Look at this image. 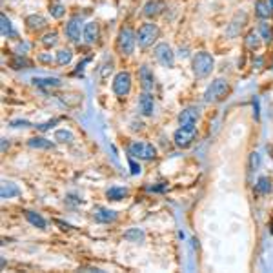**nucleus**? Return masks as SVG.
<instances>
[{
	"label": "nucleus",
	"mask_w": 273,
	"mask_h": 273,
	"mask_svg": "<svg viewBox=\"0 0 273 273\" xmlns=\"http://www.w3.org/2000/svg\"><path fill=\"white\" fill-rule=\"evenodd\" d=\"M213 66H215V60L210 53L201 51L193 57V73H195L197 78H204L208 77L211 71H213Z\"/></svg>",
	"instance_id": "f257e3e1"
},
{
	"label": "nucleus",
	"mask_w": 273,
	"mask_h": 273,
	"mask_svg": "<svg viewBox=\"0 0 273 273\" xmlns=\"http://www.w3.org/2000/svg\"><path fill=\"white\" fill-rule=\"evenodd\" d=\"M128 155L133 158H139V160H151L157 155V149L153 148V144L135 140V142L130 144V148H128Z\"/></svg>",
	"instance_id": "f03ea898"
},
{
	"label": "nucleus",
	"mask_w": 273,
	"mask_h": 273,
	"mask_svg": "<svg viewBox=\"0 0 273 273\" xmlns=\"http://www.w3.org/2000/svg\"><path fill=\"white\" fill-rule=\"evenodd\" d=\"M228 89H230L228 80H224V78H217V80L211 82V86L208 87L206 93H204V101L206 102L222 101V99L226 97V93H228Z\"/></svg>",
	"instance_id": "7ed1b4c3"
},
{
	"label": "nucleus",
	"mask_w": 273,
	"mask_h": 273,
	"mask_svg": "<svg viewBox=\"0 0 273 273\" xmlns=\"http://www.w3.org/2000/svg\"><path fill=\"white\" fill-rule=\"evenodd\" d=\"M158 33L160 31H158L157 24H142L139 28V33H137V42H139L140 48H149L158 39Z\"/></svg>",
	"instance_id": "20e7f679"
},
{
	"label": "nucleus",
	"mask_w": 273,
	"mask_h": 273,
	"mask_svg": "<svg viewBox=\"0 0 273 273\" xmlns=\"http://www.w3.org/2000/svg\"><path fill=\"white\" fill-rule=\"evenodd\" d=\"M135 42H137V35L131 31L130 28H122L119 33V40H117V44H119V49L122 55H131L135 49Z\"/></svg>",
	"instance_id": "39448f33"
},
{
	"label": "nucleus",
	"mask_w": 273,
	"mask_h": 273,
	"mask_svg": "<svg viewBox=\"0 0 273 273\" xmlns=\"http://www.w3.org/2000/svg\"><path fill=\"white\" fill-rule=\"evenodd\" d=\"M111 87H113V93H115V95L126 97L131 89V75L128 71L117 73L115 78H113V84H111Z\"/></svg>",
	"instance_id": "423d86ee"
},
{
	"label": "nucleus",
	"mask_w": 273,
	"mask_h": 273,
	"mask_svg": "<svg viewBox=\"0 0 273 273\" xmlns=\"http://www.w3.org/2000/svg\"><path fill=\"white\" fill-rule=\"evenodd\" d=\"M155 57H157V60L162 64L164 67H173V64H175V53H173V49L169 48L168 44H164V42L157 44Z\"/></svg>",
	"instance_id": "0eeeda50"
},
{
	"label": "nucleus",
	"mask_w": 273,
	"mask_h": 273,
	"mask_svg": "<svg viewBox=\"0 0 273 273\" xmlns=\"http://www.w3.org/2000/svg\"><path fill=\"white\" fill-rule=\"evenodd\" d=\"M84 22H82L80 17H73L69 22L66 24V37L71 42H78L80 37H84Z\"/></svg>",
	"instance_id": "6e6552de"
},
{
	"label": "nucleus",
	"mask_w": 273,
	"mask_h": 273,
	"mask_svg": "<svg viewBox=\"0 0 273 273\" xmlns=\"http://www.w3.org/2000/svg\"><path fill=\"white\" fill-rule=\"evenodd\" d=\"M193 139H195V128H182L180 126L173 135V140L178 148H188L193 142Z\"/></svg>",
	"instance_id": "1a4fd4ad"
},
{
	"label": "nucleus",
	"mask_w": 273,
	"mask_h": 273,
	"mask_svg": "<svg viewBox=\"0 0 273 273\" xmlns=\"http://www.w3.org/2000/svg\"><path fill=\"white\" fill-rule=\"evenodd\" d=\"M197 119H199V110L197 108H188L178 115V124L182 128H195Z\"/></svg>",
	"instance_id": "9d476101"
},
{
	"label": "nucleus",
	"mask_w": 273,
	"mask_h": 273,
	"mask_svg": "<svg viewBox=\"0 0 273 273\" xmlns=\"http://www.w3.org/2000/svg\"><path fill=\"white\" fill-rule=\"evenodd\" d=\"M153 108H155V102H153V97L149 95V91H144L139 95V110L144 117H151L153 115Z\"/></svg>",
	"instance_id": "9b49d317"
},
{
	"label": "nucleus",
	"mask_w": 273,
	"mask_h": 273,
	"mask_svg": "<svg viewBox=\"0 0 273 273\" xmlns=\"http://www.w3.org/2000/svg\"><path fill=\"white\" fill-rule=\"evenodd\" d=\"M93 219H95V222H101V224H110L117 219V213L113 210L99 206L93 210Z\"/></svg>",
	"instance_id": "f8f14e48"
},
{
	"label": "nucleus",
	"mask_w": 273,
	"mask_h": 273,
	"mask_svg": "<svg viewBox=\"0 0 273 273\" xmlns=\"http://www.w3.org/2000/svg\"><path fill=\"white\" fill-rule=\"evenodd\" d=\"M255 13L262 20L271 19L273 17V4L268 0H255Z\"/></svg>",
	"instance_id": "ddd939ff"
},
{
	"label": "nucleus",
	"mask_w": 273,
	"mask_h": 273,
	"mask_svg": "<svg viewBox=\"0 0 273 273\" xmlns=\"http://www.w3.org/2000/svg\"><path fill=\"white\" fill-rule=\"evenodd\" d=\"M99 37H101V29H99V24L97 22H87L86 26H84V42L86 44H95L97 40H99Z\"/></svg>",
	"instance_id": "4468645a"
},
{
	"label": "nucleus",
	"mask_w": 273,
	"mask_h": 273,
	"mask_svg": "<svg viewBox=\"0 0 273 273\" xmlns=\"http://www.w3.org/2000/svg\"><path fill=\"white\" fill-rule=\"evenodd\" d=\"M139 78H140V84H142V89H144V91L153 89V86H155V77H153V73H151V69H149L148 66H142V67H140Z\"/></svg>",
	"instance_id": "2eb2a0df"
},
{
	"label": "nucleus",
	"mask_w": 273,
	"mask_h": 273,
	"mask_svg": "<svg viewBox=\"0 0 273 273\" xmlns=\"http://www.w3.org/2000/svg\"><path fill=\"white\" fill-rule=\"evenodd\" d=\"M26 26L31 31H40V29H44L48 26V22H46V19H44L42 15H29L28 19H26Z\"/></svg>",
	"instance_id": "dca6fc26"
},
{
	"label": "nucleus",
	"mask_w": 273,
	"mask_h": 273,
	"mask_svg": "<svg viewBox=\"0 0 273 273\" xmlns=\"http://www.w3.org/2000/svg\"><path fill=\"white\" fill-rule=\"evenodd\" d=\"M164 10V4L160 0H149L148 4L144 6V15L148 17V19H153L157 15H160Z\"/></svg>",
	"instance_id": "f3484780"
},
{
	"label": "nucleus",
	"mask_w": 273,
	"mask_h": 273,
	"mask_svg": "<svg viewBox=\"0 0 273 273\" xmlns=\"http://www.w3.org/2000/svg\"><path fill=\"white\" fill-rule=\"evenodd\" d=\"M31 82L39 87H60L62 86L60 78H55V77H35Z\"/></svg>",
	"instance_id": "a211bd4d"
},
{
	"label": "nucleus",
	"mask_w": 273,
	"mask_h": 273,
	"mask_svg": "<svg viewBox=\"0 0 273 273\" xmlns=\"http://www.w3.org/2000/svg\"><path fill=\"white\" fill-rule=\"evenodd\" d=\"M0 29H2V37H6V39H13V37H17V31H15L11 20L8 19L6 15H0Z\"/></svg>",
	"instance_id": "6ab92c4d"
},
{
	"label": "nucleus",
	"mask_w": 273,
	"mask_h": 273,
	"mask_svg": "<svg viewBox=\"0 0 273 273\" xmlns=\"http://www.w3.org/2000/svg\"><path fill=\"white\" fill-rule=\"evenodd\" d=\"M24 215L29 221V224H33L35 228H39V230H46V219H44L42 215L35 213V211H29V210L24 211Z\"/></svg>",
	"instance_id": "aec40b11"
},
{
	"label": "nucleus",
	"mask_w": 273,
	"mask_h": 273,
	"mask_svg": "<svg viewBox=\"0 0 273 273\" xmlns=\"http://www.w3.org/2000/svg\"><path fill=\"white\" fill-rule=\"evenodd\" d=\"M128 195H130L128 188H119V186H113L106 192V197H108L110 201H122V199H126Z\"/></svg>",
	"instance_id": "412c9836"
},
{
	"label": "nucleus",
	"mask_w": 273,
	"mask_h": 273,
	"mask_svg": "<svg viewBox=\"0 0 273 273\" xmlns=\"http://www.w3.org/2000/svg\"><path fill=\"white\" fill-rule=\"evenodd\" d=\"M20 195V190L17 188V184L13 182H2V190H0V197L2 199H11V197Z\"/></svg>",
	"instance_id": "4be33fe9"
},
{
	"label": "nucleus",
	"mask_w": 273,
	"mask_h": 273,
	"mask_svg": "<svg viewBox=\"0 0 273 273\" xmlns=\"http://www.w3.org/2000/svg\"><path fill=\"white\" fill-rule=\"evenodd\" d=\"M64 13H66V8L60 0H53L51 4H49V15H51L53 19H62Z\"/></svg>",
	"instance_id": "5701e85b"
},
{
	"label": "nucleus",
	"mask_w": 273,
	"mask_h": 273,
	"mask_svg": "<svg viewBox=\"0 0 273 273\" xmlns=\"http://www.w3.org/2000/svg\"><path fill=\"white\" fill-rule=\"evenodd\" d=\"M28 144L31 148H40V149H53V146H55L51 140H46L42 137H33V139H29Z\"/></svg>",
	"instance_id": "b1692460"
},
{
	"label": "nucleus",
	"mask_w": 273,
	"mask_h": 273,
	"mask_svg": "<svg viewBox=\"0 0 273 273\" xmlns=\"http://www.w3.org/2000/svg\"><path fill=\"white\" fill-rule=\"evenodd\" d=\"M124 239L130 240V242H140V240H144V231L139 228H131L124 233Z\"/></svg>",
	"instance_id": "393cba45"
},
{
	"label": "nucleus",
	"mask_w": 273,
	"mask_h": 273,
	"mask_svg": "<svg viewBox=\"0 0 273 273\" xmlns=\"http://www.w3.org/2000/svg\"><path fill=\"white\" fill-rule=\"evenodd\" d=\"M255 190L259 193H262V195H266V193L271 192V180L268 177H259V180L255 184Z\"/></svg>",
	"instance_id": "a878e982"
},
{
	"label": "nucleus",
	"mask_w": 273,
	"mask_h": 273,
	"mask_svg": "<svg viewBox=\"0 0 273 273\" xmlns=\"http://www.w3.org/2000/svg\"><path fill=\"white\" fill-rule=\"evenodd\" d=\"M71 58H73V53L69 51V49H60V51L57 53L58 66H67V64L71 62Z\"/></svg>",
	"instance_id": "bb28decb"
},
{
	"label": "nucleus",
	"mask_w": 273,
	"mask_h": 273,
	"mask_svg": "<svg viewBox=\"0 0 273 273\" xmlns=\"http://www.w3.org/2000/svg\"><path fill=\"white\" fill-rule=\"evenodd\" d=\"M55 140H57V142L71 144L73 140H75V137H73L71 131H67V130H58V131H55Z\"/></svg>",
	"instance_id": "cd10ccee"
},
{
	"label": "nucleus",
	"mask_w": 273,
	"mask_h": 273,
	"mask_svg": "<svg viewBox=\"0 0 273 273\" xmlns=\"http://www.w3.org/2000/svg\"><path fill=\"white\" fill-rule=\"evenodd\" d=\"M259 33L262 35V39L266 40L268 44L273 40V29H271V26H269L268 22H260V26H259Z\"/></svg>",
	"instance_id": "c85d7f7f"
},
{
	"label": "nucleus",
	"mask_w": 273,
	"mask_h": 273,
	"mask_svg": "<svg viewBox=\"0 0 273 273\" xmlns=\"http://www.w3.org/2000/svg\"><path fill=\"white\" fill-rule=\"evenodd\" d=\"M58 42V35L55 33V31H51V33H46L42 37V44L46 46V48H53V46H57Z\"/></svg>",
	"instance_id": "c756f323"
},
{
	"label": "nucleus",
	"mask_w": 273,
	"mask_h": 273,
	"mask_svg": "<svg viewBox=\"0 0 273 273\" xmlns=\"http://www.w3.org/2000/svg\"><path fill=\"white\" fill-rule=\"evenodd\" d=\"M246 46H248L249 49H259V46H260L259 35H257V33H249L248 37H246Z\"/></svg>",
	"instance_id": "7c9ffc66"
},
{
	"label": "nucleus",
	"mask_w": 273,
	"mask_h": 273,
	"mask_svg": "<svg viewBox=\"0 0 273 273\" xmlns=\"http://www.w3.org/2000/svg\"><path fill=\"white\" fill-rule=\"evenodd\" d=\"M11 66L15 67V69H28L31 64L26 60V58H22V57H15V60L11 62Z\"/></svg>",
	"instance_id": "2f4dec72"
},
{
	"label": "nucleus",
	"mask_w": 273,
	"mask_h": 273,
	"mask_svg": "<svg viewBox=\"0 0 273 273\" xmlns=\"http://www.w3.org/2000/svg\"><path fill=\"white\" fill-rule=\"evenodd\" d=\"M259 166H260V155L259 153H251V157H249V168L257 169Z\"/></svg>",
	"instance_id": "473e14b6"
},
{
	"label": "nucleus",
	"mask_w": 273,
	"mask_h": 273,
	"mask_svg": "<svg viewBox=\"0 0 273 273\" xmlns=\"http://www.w3.org/2000/svg\"><path fill=\"white\" fill-rule=\"evenodd\" d=\"M130 168H131V175H139L140 173V166L133 160V157H130Z\"/></svg>",
	"instance_id": "72a5a7b5"
},
{
	"label": "nucleus",
	"mask_w": 273,
	"mask_h": 273,
	"mask_svg": "<svg viewBox=\"0 0 273 273\" xmlns=\"http://www.w3.org/2000/svg\"><path fill=\"white\" fill-rule=\"evenodd\" d=\"M11 126H13V128H22V126H24V128H29L31 124H29L28 120H13Z\"/></svg>",
	"instance_id": "f704fd0d"
},
{
	"label": "nucleus",
	"mask_w": 273,
	"mask_h": 273,
	"mask_svg": "<svg viewBox=\"0 0 273 273\" xmlns=\"http://www.w3.org/2000/svg\"><path fill=\"white\" fill-rule=\"evenodd\" d=\"M39 60L42 64H51L53 62V57H51V55H39Z\"/></svg>",
	"instance_id": "c9c22d12"
},
{
	"label": "nucleus",
	"mask_w": 273,
	"mask_h": 273,
	"mask_svg": "<svg viewBox=\"0 0 273 273\" xmlns=\"http://www.w3.org/2000/svg\"><path fill=\"white\" fill-rule=\"evenodd\" d=\"M55 124H57V120H51V122L40 124V126H39V130H40V131H46V130H49V128H51V126H55Z\"/></svg>",
	"instance_id": "e433bc0d"
}]
</instances>
